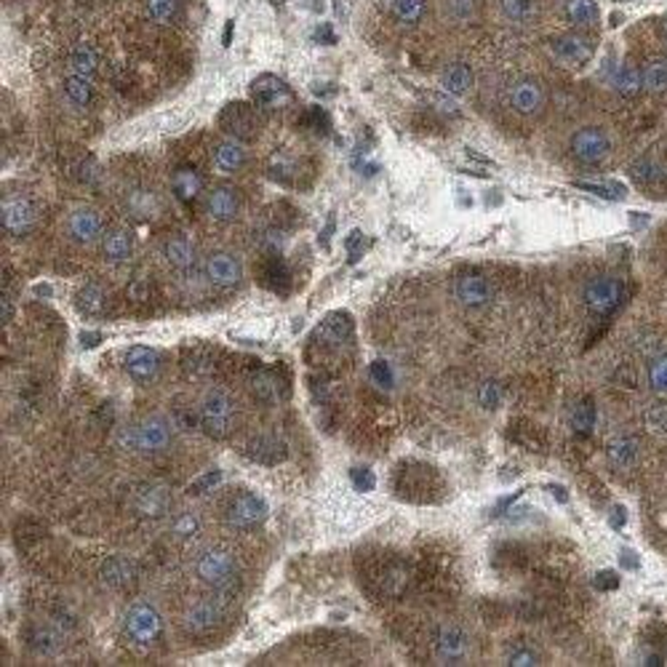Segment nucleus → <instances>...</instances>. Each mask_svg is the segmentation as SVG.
Masks as SVG:
<instances>
[{"label":"nucleus","mask_w":667,"mask_h":667,"mask_svg":"<svg viewBox=\"0 0 667 667\" xmlns=\"http://www.w3.org/2000/svg\"><path fill=\"white\" fill-rule=\"evenodd\" d=\"M200 430L214 440H222L236 430V403L222 390H211L200 403Z\"/></svg>","instance_id":"f257e3e1"},{"label":"nucleus","mask_w":667,"mask_h":667,"mask_svg":"<svg viewBox=\"0 0 667 667\" xmlns=\"http://www.w3.org/2000/svg\"><path fill=\"white\" fill-rule=\"evenodd\" d=\"M171 443V425L163 417H147L123 430V446L139 454H160Z\"/></svg>","instance_id":"f03ea898"},{"label":"nucleus","mask_w":667,"mask_h":667,"mask_svg":"<svg viewBox=\"0 0 667 667\" xmlns=\"http://www.w3.org/2000/svg\"><path fill=\"white\" fill-rule=\"evenodd\" d=\"M236 558L227 552V550H219V548H211L206 550L200 558H197L196 563V574L197 580L203 582V585H208V588H227V585H233L236 582Z\"/></svg>","instance_id":"7ed1b4c3"},{"label":"nucleus","mask_w":667,"mask_h":667,"mask_svg":"<svg viewBox=\"0 0 667 667\" xmlns=\"http://www.w3.org/2000/svg\"><path fill=\"white\" fill-rule=\"evenodd\" d=\"M123 630L126 635L134 641V643H142V646H150L156 643L160 630H163V620L153 606L147 603H134L126 617H123Z\"/></svg>","instance_id":"20e7f679"},{"label":"nucleus","mask_w":667,"mask_h":667,"mask_svg":"<svg viewBox=\"0 0 667 667\" xmlns=\"http://www.w3.org/2000/svg\"><path fill=\"white\" fill-rule=\"evenodd\" d=\"M569 147H571V156L577 157L580 163L598 166V163H603L609 157V153H611V139L598 126H588V128L574 131Z\"/></svg>","instance_id":"39448f33"},{"label":"nucleus","mask_w":667,"mask_h":667,"mask_svg":"<svg viewBox=\"0 0 667 667\" xmlns=\"http://www.w3.org/2000/svg\"><path fill=\"white\" fill-rule=\"evenodd\" d=\"M625 288L614 278H595L585 288V305L592 315H611L622 305Z\"/></svg>","instance_id":"423d86ee"},{"label":"nucleus","mask_w":667,"mask_h":667,"mask_svg":"<svg viewBox=\"0 0 667 667\" xmlns=\"http://www.w3.org/2000/svg\"><path fill=\"white\" fill-rule=\"evenodd\" d=\"M353 337V318L348 313H331L318 323V328L310 337V350H326V348H342Z\"/></svg>","instance_id":"0eeeda50"},{"label":"nucleus","mask_w":667,"mask_h":667,"mask_svg":"<svg viewBox=\"0 0 667 667\" xmlns=\"http://www.w3.org/2000/svg\"><path fill=\"white\" fill-rule=\"evenodd\" d=\"M225 518L233 529H254L268 518V502L257 494H237Z\"/></svg>","instance_id":"6e6552de"},{"label":"nucleus","mask_w":667,"mask_h":667,"mask_svg":"<svg viewBox=\"0 0 667 667\" xmlns=\"http://www.w3.org/2000/svg\"><path fill=\"white\" fill-rule=\"evenodd\" d=\"M508 102L518 116H537L545 107V86L534 78L515 80L508 91Z\"/></svg>","instance_id":"1a4fd4ad"},{"label":"nucleus","mask_w":667,"mask_h":667,"mask_svg":"<svg viewBox=\"0 0 667 667\" xmlns=\"http://www.w3.org/2000/svg\"><path fill=\"white\" fill-rule=\"evenodd\" d=\"M251 96L265 110H280L288 102H294V94H291L288 83L280 80L278 76H270V73L259 76V78L251 83Z\"/></svg>","instance_id":"9d476101"},{"label":"nucleus","mask_w":667,"mask_h":667,"mask_svg":"<svg viewBox=\"0 0 667 667\" xmlns=\"http://www.w3.org/2000/svg\"><path fill=\"white\" fill-rule=\"evenodd\" d=\"M219 126H222V131H227L230 136H236L237 142L254 139L257 136V128H259L254 110L248 105H243V102L227 105L222 110V116H219Z\"/></svg>","instance_id":"9b49d317"},{"label":"nucleus","mask_w":667,"mask_h":667,"mask_svg":"<svg viewBox=\"0 0 667 667\" xmlns=\"http://www.w3.org/2000/svg\"><path fill=\"white\" fill-rule=\"evenodd\" d=\"M123 369H126V374L134 382L147 385L160 374V355L156 350H150V348H145V345L128 348L126 358H123Z\"/></svg>","instance_id":"f8f14e48"},{"label":"nucleus","mask_w":667,"mask_h":667,"mask_svg":"<svg viewBox=\"0 0 667 667\" xmlns=\"http://www.w3.org/2000/svg\"><path fill=\"white\" fill-rule=\"evenodd\" d=\"M203 270H206L208 283L217 286V288H233L237 280H240V275H243L240 262H237L233 254H227V251H214V254H208Z\"/></svg>","instance_id":"ddd939ff"},{"label":"nucleus","mask_w":667,"mask_h":667,"mask_svg":"<svg viewBox=\"0 0 667 667\" xmlns=\"http://www.w3.org/2000/svg\"><path fill=\"white\" fill-rule=\"evenodd\" d=\"M134 508L145 518H163L171 510V494L163 483H142L134 491Z\"/></svg>","instance_id":"4468645a"},{"label":"nucleus","mask_w":667,"mask_h":667,"mask_svg":"<svg viewBox=\"0 0 667 667\" xmlns=\"http://www.w3.org/2000/svg\"><path fill=\"white\" fill-rule=\"evenodd\" d=\"M0 222H3V230L8 236H25L33 230L35 225V208L22 200V197H11V200H3V208H0Z\"/></svg>","instance_id":"2eb2a0df"},{"label":"nucleus","mask_w":667,"mask_h":667,"mask_svg":"<svg viewBox=\"0 0 667 667\" xmlns=\"http://www.w3.org/2000/svg\"><path fill=\"white\" fill-rule=\"evenodd\" d=\"M555 59L566 62V65H588L595 54V45L592 40L585 38V35H561L550 43Z\"/></svg>","instance_id":"dca6fc26"},{"label":"nucleus","mask_w":667,"mask_h":667,"mask_svg":"<svg viewBox=\"0 0 667 667\" xmlns=\"http://www.w3.org/2000/svg\"><path fill=\"white\" fill-rule=\"evenodd\" d=\"M102 582L113 590H131L136 585V563L126 555H113L102 566Z\"/></svg>","instance_id":"f3484780"},{"label":"nucleus","mask_w":667,"mask_h":667,"mask_svg":"<svg viewBox=\"0 0 667 667\" xmlns=\"http://www.w3.org/2000/svg\"><path fill=\"white\" fill-rule=\"evenodd\" d=\"M206 214L219 222L227 225L237 217V196L233 187H214L208 197H206Z\"/></svg>","instance_id":"a211bd4d"},{"label":"nucleus","mask_w":667,"mask_h":667,"mask_svg":"<svg viewBox=\"0 0 667 667\" xmlns=\"http://www.w3.org/2000/svg\"><path fill=\"white\" fill-rule=\"evenodd\" d=\"M457 297L468 308H483L491 299V286L483 275L465 273L457 278Z\"/></svg>","instance_id":"6ab92c4d"},{"label":"nucleus","mask_w":667,"mask_h":667,"mask_svg":"<svg viewBox=\"0 0 667 667\" xmlns=\"http://www.w3.org/2000/svg\"><path fill=\"white\" fill-rule=\"evenodd\" d=\"M70 236L76 237L78 243H94V240H99V237L105 236L102 217L94 208H78L70 217Z\"/></svg>","instance_id":"aec40b11"},{"label":"nucleus","mask_w":667,"mask_h":667,"mask_svg":"<svg viewBox=\"0 0 667 667\" xmlns=\"http://www.w3.org/2000/svg\"><path fill=\"white\" fill-rule=\"evenodd\" d=\"M219 620H222V611H219L217 603H211V601H197V603L190 606V611H187V617H185V625H187V630H190L193 635H206V632H211V630L219 625Z\"/></svg>","instance_id":"412c9836"},{"label":"nucleus","mask_w":667,"mask_h":667,"mask_svg":"<svg viewBox=\"0 0 667 667\" xmlns=\"http://www.w3.org/2000/svg\"><path fill=\"white\" fill-rule=\"evenodd\" d=\"M246 454H248L254 462H259V465H278V462L286 460V443L278 440V438H273V435H259V438L248 440Z\"/></svg>","instance_id":"4be33fe9"},{"label":"nucleus","mask_w":667,"mask_h":667,"mask_svg":"<svg viewBox=\"0 0 667 667\" xmlns=\"http://www.w3.org/2000/svg\"><path fill=\"white\" fill-rule=\"evenodd\" d=\"M465 649H468V638L460 628H443L438 632V641H435V652L438 657L449 665V662H460L465 657Z\"/></svg>","instance_id":"5701e85b"},{"label":"nucleus","mask_w":667,"mask_h":667,"mask_svg":"<svg viewBox=\"0 0 667 667\" xmlns=\"http://www.w3.org/2000/svg\"><path fill=\"white\" fill-rule=\"evenodd\" d=\"M163 257L168 259L171 268L190 270L196 265V246H193V240H187L185 236H171L166 237V243H163Z\"/></svg>","instance_id":"b1692460"},{"label":"nucleus","mask_w":667,"mask_h":667,"mask_svg":"<svg viewBox=\"0 0 667 667\" xmlns=\"http://www.w3.org/2000/svg\"><path fill=\"white\" fill-rule=\"evenodd\" d=\"M171 190L182 203H193L203 190V179L196 168H177L171 177Z\"/></svg>","instance_id":"393cba45"},{"label":"nucleus","mask_w":667,"mask_h":667,"mask_svg":"<svg viewBox=\"0 0 667 667\" xmlns=\"http://www.w3.org/2000/svg\"><path fill=\"white\" fill-rule=\"evenodd\" d=\"M70 70H73V76L91 80V76L99 70V54H96V48L88 45V43H78L73 48V54H70Z\"/></svg>","instance_id":"a878e982"},{"label":"nucleus","mask_w":667,"mask_h":667,"mask_svg":"<svg viewBox=\"0 0 667 667\" xmlns=\"http://www.w3.org/2000/svg\"><path fill=\"white\" fill-rule=\"evenodd\" d=\"M606 460H609L614 468H630V465L638 460V443H635L632 438H625V435L611 438V440L606 443Z\"/></svg>","instance_id":"bb28decb"},{"label":"nucleus","mask_w":667,"mask_h":667,"mask_svg":"<svg viewBox=\"0 0 667 667\" xmlns=\"http://www.w3.org/2000/svg\"><path fill=\"white\" fill-rule=\"evenodd\" d=\"M246 163V147L240 142H222L214 147V166L225 174H233Z\"/></svg>","instance_id":"cd10ccee"},{"label":"nucleus","mask_w":667,"mask_h":667,"mask_svg":"<svg viewBox=\"0 0 667 667\" xmlns=\"http://www.w3.org/2000/svg\"><path fill=\"white\" fill-rule=\"evenodd\" d=\"M566 14H569V22H571V25L585 27V30L595 27L598 19H601L595 0H569V3H566Z\"/></svg>","instance_id":"c85d7f7f"},{"label":"nucleus","mask_w":667,"mask_h":667,"mask_svg":"<svg viewBox=\"0 0 667 667\" xmlns=\"http://www.w3.org/2000/svg\"><path fill=\"white\" fill-rule=\"evenodd\" d=\"M102 251L110 262H126L131 254V237L123 230H107L102 236Z\"/></svg>","instance_id":"c756f323"},{"label":"nucleus","mask_w":667,"mask_h":667,"mask_svg":"<svg viewBox=\"0 0 667 667\" xmlns=\"http://www.w3.org/2000/svg\"><path fill=\"white\" fill-rule=\"evenodd\" d=\"M259 283H265L273 291H288V270L280 257H270L262 270H259Z\"/></svg>","instance_id":"7c9ffc66"},{"label":"nucleus","mask_w":667,"mask_h":667,"mask_svg":"<svg viewBox=\"0 0 667 667\" xmlns=\"http://www.w3.org/2000/svg\"><path fill=\"white\" fill-rule=\"evenodd\" d=\"M440 80H443V86H446L449 94L460 96V94H465V91L472 86V73L468 65L454 62V65H449V67L443 70V78Z\"/></svg>","instance_id":"2f4dec72"},{"label":"nucleus","mask_w":667,"mask_h":667,"mask_svg":"<svg viewBox=\"0 0 667 667\" xmlns=\"http://www.w3.org/2000/svg\"><path fill=\"white\" fill-rule=\"evenodd\" d=\"M614 88L622 94V96H635L641 88H643V73L632 65H622L617 73H614Z\"/></svg>","instance_id":"473e14b6"},{"label":"nucleus","mask_w":667,"mask_h":667,"mask_svg":"<svg viewBox=\"0 0 667 667\" xmlns=\"http://www.w3.org/2000/svg\"><path fill=\"white\" fill-rule=\"evenodd\" d=\"M643 88L652 94L667 91V59H652L643 70Z\"/></svg>","instance_id":"72a5a7b5"},{"label":"nucleus","mask_w":667,"mask_h":667,"mask_svg":"<svg viewBox=\"0 0 667 667\" xmlns=\"http://www.w3.org/2000/svg\"><path fill=\"white\" fill-rule=\"evenodd\" d=\"M425 8H428V5H425V0H393L395 19H398L400 25H406V27H411V25L422 22Z\"/></svg>","instance_id":"f704fd0d"},{"label":"nucleus","mask_w":667,"mask_h":667,"mask_svg":"<svg viewBox=\"0 0 667 667\" xmlns=\"http://www.w3.org/2000/svg\"><path fill=\"white\" fill-rule=\"evenodd\" d=\"M502 11L515 25H529L537 16V0H502Z\"/></svg>","instance_id":"c9c22d12"},{"label":"nucleus","mask_w":667,"mask_h":667,"mask_svg":"<svg viewBox=\"0 0 667 667\" xmlns=\"http://www.w3.org/2000/svg\"><path fill=\"white\" fill-rule=\"evenodd\" d=\"M254 393H257L259 400H265V403H275V400H280V395H283L280 377H278L275 371H262V374L254 379Z\"/></svg>","instance_id":"e433bc0d"},{"label":"nucleus","mask_w":667,"mask_h":667,"mask_svg":"<svg viewBox=\"0 0 667 667\" xmlns=\"http://www.w3.org/2000/svg\"><path fill=\"white\" fill-rule=\"evenodd\" d=\"M443 8H446L449 19L468 25L480 14V0H443Z\"/></svg>","instance_id":"4c0bfd02"},{"label":"nucleus","mask_w":667,"mask_h":667,"mask_svg":"<svg viewBox=\"0 0 667 667\" xmlns=\"http://www.w3.org/2000/svg\"><path fill=\"white\" fill-rule=\"evenodd\" d=\"M147 14L157 25H174L179 16V0H147Z\"/></svg>","instance_id":"58836bf2"},{"label":"nucleus","mask_w":667,"mask_h":667,"mask_svg":"<svg viewBox=\"0 0 667 667\" xmlns=\"http://www.w3.org/2000/svg\"><path fill=\"white\" fill-rule=\"evenodd\" d=\"M78 308L86 315L99 313L105 308V291H102V286H96V283L83 286L78 294Z\"/></svg>","instance_id":"ea45409f"},{"label":"nucleus","mask_w":667,"mask_h":667,"mask_svg":"<svg viewBox=\"0 0 667 667\" xmlns=\"http://www.w3.org/2000/svg\"><path fill=\"white\" fill-rule=\"evenodd\" d=\"M595 403L585 398V400H580L577 406H574V411H571V425H574V430L577 432H590L595 428Z\"/></svg>","instance_id":"a19ab883"},{"label":"nucleus","mask_w":667,"mask_h":667,"mask_svg":"<svg viewBox=\"0 0 667 667\" xmlns=\"http://www.w3.org/2000/svg\"><path fill=\"white\" fill-rule=\"evenodd\" d=\"M577 190H585V193H592L598 197H606V200H620L625 196V187L617 185V182H606V185H595V182H574Z\"/></svg>","instance_id":"79ce46f5"},{"label":"nucleus","mask_w":667,"mask_h":667,"mask_svg":"<svg viewBox=\"0 0 667 667\" xmlns=\"http://www.w3.org/2000/svg\"><path fill=\"white\" fill-rule=\"evenodd\" d=\"M197 531H200V518L196 512H179L177 520H174V537L179 540H193Z\"/></svg>","instance_id":"37998d69"},{"label":"nucleus","mask_w":667,"mask_h":667,"mask_svg":"<svg viewBox=\"0 0 667 667\" xmlns=\"http://www.w3.org/2000/svg\"><path fill=\"white\" fill-rule=\"evenodd\" d=\"M65 91H67V96H70L73 102L86 105V102L91 99V80L80 78V76H70L67 83H65Z\"/></svg>","instance_id":"c03bdc74"},{"label":"nucleus","mask_w":667,"mask_h":667,"mask_svg":"<svg viewBox=\"0 0 667 667\" xmlns=\"http://www.w3.org/2000/svg\"><path fill=\"white\" fill-rule=\"evenodd\" d=\"M662 177V171L652 163V160H638L635 166H632V179L638 182V185H654L657 179Z\"/></svg>","instance_id":"a18cd8bd"},{"label":"nucleus","mask_w":667,"mask_h":667,"mask_svg":"<svg viewBox=\"0 0 667 667\" xmlns=\"http://www.w3.org/2000/svg\"><path fill=\"white\" fill-rule=\"evenodd\" d=\"M649 382L657 393H667V355L654 358V363L649 366Z\"/></svg>","instance_id":"49530a36"},{"label":"nucleus","mask_w":667,"mask_h":667,"mask_svg":"<svg viewBox=\"0 0 667 667\" xmlns=\"http://www.w3.org/2000/svg\"><path fill=\"white\" fill-rule=\"evenodd\" d=\"M350 483H353L355 491H360V494H369V491H374V486H377V475L374 470H369V468H353L350 470Z\"/></svg>","instance_id":"de8ad7c7"},{"label":"nucleus","mask_w":667,"mask_h":667,"mask_svg":"<svg viewBox=\"0 0 667 667\" xmlns=\"http://www.w3.org/2000/svg\"><path fill=\"white\" fill-rule=\"evenodd\" d=\"M222 470H208V472H203L200 478H196L190 486H187V491L196 497V494H206V491H211V489H217L219 483H222Z\"/></svg>","instance_id":"09e8293b"},{"label":"nucleus","mask_w":667,"mask_h":667,"mask_svg":"<svg viewBox=\"0 0 667 667\" xmlns=\"http://www.w3.org/2000/svg\"><path fill=\"white\" fill-rule=\"evenodd\" d=\"M478 400H480L483 409H497L500 400H502V388H500L494 379H486V382L480 385V390H478Z\"/></svg>","instance_id":"8fccbe9b"},{"label":"nucleus","mask_w":667,"mask_h":667,"mask_svg":"<svg viewBox=\"0 0 667 667\" xmlns=\"http://www.w3.org/2000/svg\"><path fill=\"white\" fill-rule=\"evenodd\" d=\"M369 377L379 385V388H393V369H390V363L388 360H374L371 366H369Z\"/></svg>","instance_id":"3c124183"},{"label":"nucleus","mask_w":667,"mask_h":667,"mask_svg":"<svg viewBox=\"0 0 667 667\" xmlns=\"http://www.w3.org/2000/svg\"><path fill=\"white\" fill-rule=\"evenodd\" d=\"M366 236L360 233V230H353L350 236H348V240H345V248H348V262L350 265H355V262H360V257H363V251H366Z\"/></svg>","instance_id":"603ef678"},{"label":"nucleus","mask_w":667,"mask_h":667,"mask_svg":"<svg viewBox=\"0 0 667 667\" xmlns=\"http://www.w3.org/2000/svg\"><path fill=\"white\" fill-rule=\"evenodd\" d=\"M508 665H512V667L540 665V654H537V652H531V649H515L510 657H508Z\"/></svg>","instance_id":"864d4df0"},{"label":"nucleus","mask_w":667,"mask_h":667,"mask_svg":"<svg viewBox=\"0 0 667 667\" xmlns=\"http://www.w3.org/2000/svg\"><path fill=\"white\" fill-rule=\"evenodd\" d=\"M646 422H649L654 430L665 432L667 430V403H657V406H652V409H649V414H646Z\"/></svg>","instance_id":"5fc2aeb1"},{"label":"nucleus","mask_w":667,"mask_h":667,"mask_svg":"<svg viewBox=\"0 0 667 667\" xmlns=\"http://www.w3.org/2000/svg\"><path fill=\"white\" fill-rule=\"evenodd\" d=\"M620 585V577L614 574V571H601L598 577H595V588L598 590H614Z\"/></svg>","instance_id":"6e6d98bb"},{"label":"nucleus","mask_w":667,"mask_h":667,"mask_svg":"<svg viewBox=\"0 0 667 667\" xmlns=\"http://www.w3.org/2000/svg\"><path fill=\"white\" fill-rule=\"evenodd\" d=\"M308 118L313 120V126L323 134V131H328V116H326V110L323 107H313L310 113H308Z\"/></svg>","instance_id":"4d7b16f0"},{"label":"nucleus","mask_w":667,"mask_h":667,"mask_svg":"<svg viewBox=\"0 0 667 667\" xmlns=\"http://www.w3.org/2000/svg\"><path fill=\"white\" fill-rule=\"evenodd\" d=\"M313 38L315 40H323V43L328 40V45H331V43H337V35H334V27H331V25H320V27L315 30Z\"/></svg>","instance_id":"13d9d810"},{"label":"nucleus","mask_w":667,"mask_h":667,"mask_svg":"<svg viewBox=\"0 0 667 667\" xmlns=\"http://www.w3.org/2000/svg\"><path fill=\"white\" fill-rule=\"evenodd\" d=\"M625 520H628V515H625V508H614L611 515H609V523H611V529H622L625 526Z\"/></svg>","instance_id":"bf43d9fd"},{"label":"nucleus","mask_w":667,"mask_h":667,"mask_svg":"<svg viewBox=\"0 0 667 667\" xmlns=\"http://www.w3.org/2000/svg\"><path fill=\"white\" fill-rule=\"evenodd\" d=\"M620 563H622L625 569H638V558H635V552H632V550H622Z\"/></svg>","instance_id":"052dcab7"},{"label":"nucleus","mask_w":667,"mask_h":667,"mask_svg":"<svg viewBox=\"0 0 667 667\" xmlns=\"http://www.w3.org/2000/svg\"><path fill=\"white\" fill-rule=\"evenodd\" d=\"M334 225H337V219L331 217V219H328V227H323V233H320V237H318V240H320V246H328V243H331V233H334Z\"/></svg>","instance_id":"680f3d73"},{"label":"nucleus","mask_w":667,"mask_h":667,"mask_svg":"<svg viewBox=\"0 0 667 667\" xmlns=\"http://www.w3.org/2000/svg\"><path fill=\"white\" fill-rule=\"evenodd\" d=\"M520 494H523V491H518V494H512V497H508V500H502V502H500V505L494 508V515H505V510L510 508L512 502H515V500H518Z\"/></svg>","instance_id":"e2e57ef3"},{"label":"nucleus","mask_w":667,"mask_h":667,"mask_svg":"<svg viewBox=\"0 0 667 667\" xmlns=\"http://www.w3.org/2000/svg\"><path fill=\"white\" fill-rule=\"evenodd\" d=\"M80 339H83V348L88 350V348H96V345H99V339H102V334H96V331H94V334H83Z\"/></svg>","instance_id":"0e129e2a"},{"label":"nucleus","mask_w":667,"mask_h":667,"mask_svg":"<svg viewBox=\"0 0 667 667\" xmlns=\"http://www.w3.org/2000/svg\"><path fill=\"white\" fill-rule=\"evenodd\" d=\"M550 491H552V497H555L558 502H569V494H566L563 486H550Z\"/></svg>","instance_id":"69168bd1"},{"label":"nucleus","mask_w":667,"mask_h":667,"mask_svg":"<svg viewBox=\"0 0 667 667\" xmlns=\"http://www.w3.org/2000/svg\"><path fill=\"white\" fill-rule=\"evenodd\" d=\"M230 40H233V22H227V27H225V38H222V43H225V45H230Z\"/></svg>","instance_id":"338daca9"},{"label":"nucleus","mask_w":667,"mask_h":667,"mask_svg":"<svg viewBox=\"0 0 667 667\" xmlns=\"http://www.w3.org/2000/svg\"><path fill=\"white\" fill-rule=\"evenodd\" d=\"M665 33H667V22H665Z\"/></svg>","instance_id":"774afa93"}]
</instances>
